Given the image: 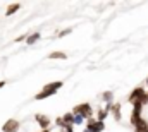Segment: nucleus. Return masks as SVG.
Masks as SVG:
<instances>
[{"label": "nucleus", "mask_w": 148, "mask_h": 132, "mask_svg": "<svg viewBox=\"0 0 148 132\" xmlns=\"http://www.w3.org/2000/svg\"><path fill=\"white\" fill-rule=\"evenodd\" d=\"M71 33H73V28H67V29L60 31V33H59V36H60V38H64V36H67V34H71Z\"/></svg>", "instance_id": "obj_18"}, {"label": "nucleus", "mask_w": 148, "mask_h": 132, "mask_svg": "<svg viewBox=\"0 0 148 132\" xmlns=\"http://www.w3.org/2000/svg\"><path fill=\"white\" fill-rule=\"evenodd\" d=\"M109 115H110V105H105L103 108H98V110H97V117H95V118H97L98 122H105V118H107Z\"/></svg>", "instance_id": "obj_9"}, {"label": "nucleus", "mask_w": 148, "mask_h": 132, "mask_svg": "<svg viewBox=\"0 0 148 132\" xmlns=\"http://www.w3.org/2000/svg\"><path fill=\"white\" fill-rule=\"evenodd\" d=\"M62 118H64L66 125H74V113H73V112H67V113H64V115H62Z\"/></svg>", "instance_id": "obj_14"}, {"label": "nucleus", "mask_w": 148, "mask_h": 132, "mask_svg": "<svg viewBox=\"0 0 148 132\" xmlns=\"http://www.w3.org/2000/svg\"><path fill=\"white\" fill-rule=\"evenodd\" d=\"M3 86H5V81H0V89H2Z\"/></svg>", "instance_id": "obj_20"}, {"label": "nucleus", "mask_w": 148, "mask_h": 132, "mask_svg": "<svg viewBox=\"0 0 148 132\" xmlns=\"http://www.w3.org/2000/svg\"><path fill=\"white\" fill-rule=\"evenodd\" d=\"M83 124H86V118L83 115H74V127L76 125H83Z\"/></svg>", "instance_id": "obj_16"}, {"label": "nucleus", "mask_w": 148, "mask_h": 132, "mask_svg": "<svg viewBox=\"0 0 148 132\" xmlns=\"http://www.w3.org/2000/svg\"><path fill=\"white\" fill-rule=\"evenodd\" d=\"M35 120H36V124L40 125V129L41 131H50V127H52V118L48 117V115H45V113H36L35 115Z\"/></svg>", "instance_id": "obj_3"}, {"label": "nucleus", "mask_w": 148, "mask_h": 132, "mask_svg": "<svg viewBox=\"0 0 148 132\" xmlns=\"http://www.w3.org/2000/svg\"><path fill=\"white\" fill-rule=\"evenodd\" d=\"M40 132H50V131H40Z\"/></svg>", "instance_id": "obj_21"}, {"label": "nucleus", "mask_w": 148, "mask_h": 132, "mask_svg": "<svg viewBox=\"0 0 148 132\" xmlns=\"http://www.w3.org/2000/svg\"><path fill=\"white\" fill-rule=\"evenodd\" d=\"M47 59L48 60H66L67 53H64V52H52V53L47 55Z\"/></svg>", "instance_id": "obj_11"}, {"label": "nucleus", "mask_w": 148, "mask_h": 132, "mask_svg": "<svg viewBox=\"0 0 148 132\" xmlns=\"http://www.w3.org/2000/svg\"><path fill=\"white\" fill-rule=\"evenodd\" d=\"M114 98H115V95H114L112 91H103V93L100 95V99H102L105 105H112V103H114Z\"/></svg>", "instance_id": "obj_10"}, {"label": "nucleus", "mask_w": 148, "mask_h": 132, "mask_svg": "<svg viewBox=\"0 0 148 132\" xmlns=\"http://www.w3.org/2000/svg\"><path fill=\"white\" fill-rule=\"evenodd\" d=\"M127 103L133 105V108H143L148 105V91L143 86L134 88L129 95H127Z\"/></svg>", "instance_id": "obj_1"}, {"label": "nucleus", "mask_w": 148, "mask_h": 132, "mask_svg": "<svg viewBox=\"0 0 148 132\" xmlns=\"http://www.w3.org/2000/svg\"><path fill=\"white\" fill-rule=\"evenodd\" d=\"M84 132H88V131H86V129H84Z\"/></svg>", "instance_id": "obj_23"}, {"label": "nucleus", "mask_w": 148, "mask_h": 132, "mask_svg": "<svg viewBox=\"0 0 148 132\" xmlns=\"http://www.w3.org/2000/svg\"><path fill=\"white\" fill-rule=\"evenodd\" d=\"M28 36H29V33H26V34H21V36H17V38H16L14 41H16V43H21V41H26V39H28Z\"/></svg>", "instance_id": "obj_17"}, {"label": "nucleus", "mask_w": 148, "mask_h": 132, "mask_svg": "<svg viewBox=\"0 0 148 132\" xmlns=\"http://www.w3.org/2000/svg\"><path fill=\"white\" fill-rule=\"evenodd\" d=\"M110 115L114 117L115 122H121L122 120V105L119 101H115V103L110 105Z\"/></svg>", "instance_id": "obj_7"}, {"label": "nucleus", "mask_w": 148, "mask_h": 132, "mask_svg": "<svg viewBox=\"0 0 148 132\" xmlns=\"http://www.w3.org/2000/svg\"><path fill=\"white\" fill-rule=\"evenodd\" d=\"M84 129L88 132H103L105 131V124L98 122L97 118H90V120H86V127Z\"/></svg>", "instance_id": "obj_4"}, {"label": "nucleus", "mask_w": 148, "mask_h": 132, "mask_svg": "<svg viewBox=\"0 0 148 132\" xmlns=\"http://www.w3.org/2000/svg\"><path fill=\"white\" fill-rule=\"evenodd\" d=\"M147 84H148V77H147Z\"/></svg>", "instance_id": "obj_22"}, {"label": "nucleus", "mask_w": 148, "mask_h": 132, "mask_svg": "<svg viewBox=\"0 0 148 132\" xmlns=\"http://www.w3.org/2000/svg\"><path fill=\"white\" fill-rule=\"evenodd\" d=\"M62 86H64V82H62V81H53V82H48V84H45V88H43L41 91H45L48 96H53V95H55V93H57V91L62 88Z\"/></svg>", "instance_id": "obj_6"}, {"label": "nucleus", "mask_w": 148, "mask_h": 132, "mask_svg": "<svg viewBox=\"0 0 148 132\" xmlns=\"http://www.w3.org/2000/svg\"><path fill=\"white\" fill-rule=\"evenodd\" d=\"M62 132H74V125H67V127H66Z\"/></svg>", "instance_id": "obj_19"}, {"label": "nucleus", "mask_w": 148, "mask_h": 132, "mask_svg": "<svg viewBox=\"0 0 148 132\" xmlns=\"http://www.w3.org/2000/svg\"><path fill=\"white\" fill-rule=\"evenodd\" d=\"M134 132H148V122L143 118L136 127H134Z\"/></svg>", "instance_id": "obj_15"}, {"label": "nucleus", "mask_w": 148, "mask_h": 132, "mask_svg": "<svg viewBox=\"0 0 148 132\" xmlns=\"http://www.w3.org/2000/svg\"><path fill=\"white\" fill-rule=\"evenodd\" d=\"M19 9H21V3H17V2H16V3H10V5L5 9V16H7V17H9V16H14L16 12H19Z\"/></svg>", "instance_id": "obj_12"}, {"label": "nucleus", "mask_w": 148, "mask_h": 132, "mask_svg": "<svg viewBox=\"0 0 148 132\" xmlns=\"http://www.w3.org/2000/svg\"><path fill=\"white\" fill-rule=\"evenodd\" d=\"M73 113L74 115H83L86 120H90V118H95L93 115H95V112H93V108H91V105L90 103H79V105H76L73 108Z\"/></svg>", "instance_id": "obj_2"}, {"label": "nucleus", "mask_w": 148, "mask_h": 132, "mask_svg": "<svg viewBox=\"0 0 148 132\" xmlns=\"http://www.w3.org/2000/svg\"><path fill=\"white\" fill-rule=\"evenodd\" d=\"M40 38H41V34L38 33V31H35V33H29L28 39H26V45H35Z\"/></svg>", "instance_id": "obj_13"}, {"label": "nucleus", "mask_w": 148, "mask_h": 132, "mask_svg": "<svg viewBox=\"0 0 148 132\" xmlns=\"http://www.w3.org/2000/svg\"><path fill=\"white\" fill-rule=\"evenodd\" d=\"M19 129H21V122L16 118H9L2 125V132H19Z\"/></svg>", "instance_id": "obj_5"}, {"label": "nucleus", "mask_w": 148, "mask_h": 132, "mask_svg": "<svg viewBox=\"0 0 148 132\" xmlns=\"http://www.w3.org/2000/svg\"><path fill=\"white\" fill-rule=\"evenodd\" d=\"M141 112H143V108H133V112H131V117H129V124L133 125V127H136L141 120H143V115H141Z\"/></svg>", "instance_id": "obj_8"}]
</instances>
